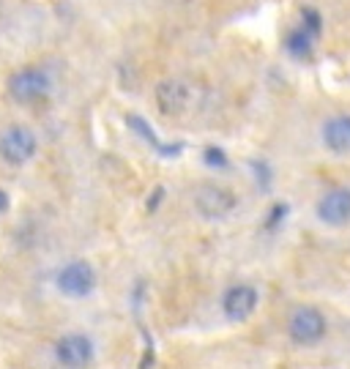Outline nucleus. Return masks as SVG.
Here are the masks:
<instances>
[{
	"label": "nucleus",
	"instance_id": "obj_11",
	"mask_svg": "<svg viewBox=\"0 0 350 369\" xmlns=\"http://www.w3.org/2000/svg\"><path fill=\"white\" fill-rule=\"evenodd\" d=\"M312 42H315V36H312L306 27H299V30H293V33L287 36V49L296 52L299 58H306L309 49H312Z\"/></svg>",
	"mask_w": 350,
	"mask_h": 369
},
{
	"label": "nucleus",
	"instance_id": "obj_9",
	"mask_svg": "<svg viewBox=\"0 0 350 369\" xmlns=\"http://www.w3.org/2000/svg\"><path fill=\"white\" fill-rule=\"evenodd\" d=\"M58 358L66 364V367H80V364H88L94 358V347L88 337H63L58 342Z\"/></svg>",
	"mask_w": 350,
	"mask_h": 369
},
{
	"label": "nucleus",
	"instance_id": "obj_6",
	"mask_svg": "<svg viewBox=\"0 0 350 369\" xmlns=\"http://www.w3.org/2000/svg\"><path fill=\"white\" fill-rule=\"evenodd\" d=\"M96 277H94V268L88 263H71L69 268H63V274L58 277V287L66 293V296H88L94 290Z\"/></svg>",
	"mask_w": 350,
	"mask_h": 369
},
{
	"label": "nucleus",
	"instance_id": "obj_3",
	"mask_svg": "<svg viewBox=\"0 0 350 369\" xmlns=\"http://www.w3.org/2000/svg\"><path fill=\"white\" fill-rule=\"evenodd\" d=\"M194 206L208 219H222L235 208V197L222 186H203L194 197Z\"/></svg>",
	"mask_w": 350,
	"mask_h": 369
},
{
	"label": "nucleus",
	"instance_id": "obj_7",
	"mask_svg": "<svg viewBox=\"0 0 350 369\" xmlns=\"http://www.w3.org/2000/svg\"><path fill=\"white\" fill-rule=\"evenodd\" d=\"M156 101L164 115H178L189 104V88L181 80H164L156 88Z\"/></svg>",
	"mask_w": 350,
	"mask_h": 369
},
{
	"label": "nucleus",
	"instance_id": "obj_8",
	"mask_svg": "<svg viewBox=\"0 0 350 369\" xmlns=\"http://www.w3.org/2000/svg\"><path fill=\"white\" fill-rule=\"evenodd\" d=\"M49 80L47 74L36 69L20 71L17 77H11V96L20 99V101H30V99H39L42 93H47Z\"/></svg>",
	"mask_w": 350,
	"mask_h": 369
},
{
	"label": "nucleus",
	"instance_id": "obj_13",
	"mask_svg": "<svg viewBox=\"0 0 350 369\" xmlns=\"http://www.w3.org/2000/svg\"><path fill=\"white\" fill-rule=\"evenodd\" d=\"M8 211V194L0 189V213H6Z\"/></svg>",
	"mask_w": 350,
	"mask_h": 369
},
{
	"label": "nucleus",
	"instance_id": "obj_10",
	"mask_svg": "<svg viewBox=\"0 0 350 369\" xmlns=\"http://www.w3.org/2000/svg\"><path fill=\"white\" fill-rule=\"evenodd\" d=\"M323 142L334 154H350V115L331 118L323 126Z\"/></svg>",
	"mask_w": 350,
	"mask_h": 369
},
{
	"label": "nucleus",
	"instance_id": "obj_1",
	"mask_svg": "<svg viewBox=\"0 0 350 369\" xmlns=\"http://www.w3.org/2000/svg\"><path fill=\"white\" fill-rule=\"evenodd\" d=\"M290 339L299 342V345H315L326 337V318L315 309V306H299L293 315H290Z\"/></svg>",
	"mask_w": 350,
	"mask_h": 369
},
{
	"label": "nucleus",
	"instance_id": "obj_2",
	"mask_svg": "<svg viewBox=\"0 0 350 369\" xmlns=\"http://www.w3.org/2000/svg\"><path fill=\"white\" fill-rule=\"evenodd\" d=\"M36 154V137L25 126H8L0 132V156L8 164H23Z\"/></svg>",
	"mask_w": 350,
	"mask_h": 369
},
{
	"label": "nucleus",
	"instance_id": "obj_4",
	"mask_svg": "<svg viewBox=\"0 0 350 369\" xmlns=\"http://www.w3.org/2000/svg\"><path fill=\"white\" fill-rule=\"evenodd\" d=\"M318 216L331 227H342L350 222V189H331L318 203Z\"/></svg>",
	"mask_w": 350,
	"mask_h": 369
},
{
	"label": "nucleus",
	"instance_id": "obj_12",
	"mask_svg": "<svg viewBox=\"0 0 350 369\" xmlns=\"http://www.w3.org/2000/svg\"><path fill=\"white\" fill-rule=\"evenodd\" d=\"M206 159H208L211 164H225V156H222V151H216V148H208V151H206Z\"/></svg>",
	"mask_w": 350,
	"mask_h": 369
},
{
	"label": "nucleus",
	"instance_id": "obj_5",
	"mask_svg": "<svg viewBox=\"0 0 350 369\" xmlns=\"http://www.w3.org/2000/svg\"><path fill=\"white\" fill-rule=\"evenodd\" d=\"M257 306V293L255 287H249V284H235L230 287L227 293H225V299H222V309H225V315L235 320V323H241V320H246L252 312H255Z\"/></svg>",
	"mask_w": 350,
	"mask_h": 369
}]
</instances>
